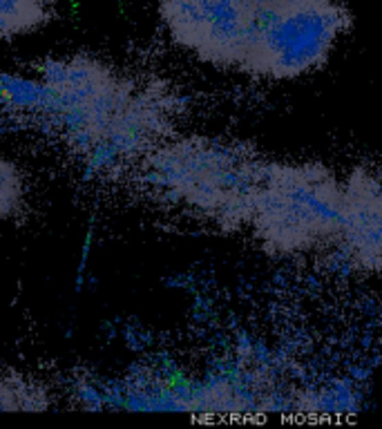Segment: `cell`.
Masks as SVG:
<instances>
[{"label": "cell", "mask_w": 382, "mask_h": 429, "mask_svg": "<svg viewBox=\"0 0 382 429\" xmlns=\"http://www.w3.org/2000/svg\"><path fill=\"white\" fill-rule=\"evenodd\" d=\"M266 161L241 141L181 137L154 146L143 172L150 188L170 204L219 229L244 231Z\"/></svg>", "instance_id": "cell-1"}, {"label": "cell", "mask_w": 382, "mask_h": 429, "mask_svg": "<svg viewBox=\"0 0 382 429\" xmlns=\"http://www.w3.org/2000/svg\"><path fill=\"white\" fill-rule=\"evenodd\" d=\"M65 128L85 143L112 150H145L161 143L166 108L154 94L90 56L54 60L47 69Z\"/></svg>", "instance_id": "cell-2"}, {"label": "cell", "mask_w": 382, "mask_h": 429, "mask_svg": "<svg viewBox=\"0 0 382 429\" xmlns=\"http://www.w3.org/2000/svg\"><path fill=\"white\" fill-rule=\"evenodd\" d=\"M342 222V179L322 161H266L246 231L275 257L333 248Z\"/></svg>", "instance_id": "cell-3"}, {"label": "cell", "mask_w": 382, "mask_h": 429, "mask_svg": "<svg viewBox=\"0 0 382 429\" xmlns=\"http://www.w3.org/2000/svg\"><path fill=\"white\" fill-rule=\"evenodd\" d=\"M351 27L342 0H264L241 72L273 81L322 69Z\"/></svg>", "instance_id": "cell-4"}, {"label": "cell", "mask_w": 382, "mask_h": 429, "mask_svg": "<svg viewBox=\"0 0 382 429\" xmlns=\"http://www.w3.org/2000/svg\"><path fill=\"white\" fill-rule=\"evenodd\" d=\"M264 0H159V21L179 49L241 72Z\"/></svg>", "instance_id": "cell-5"}, {"label": "cell", "mask_w": 382, "mask_h": 429, "mask_svg": "<svg viewBox=\"0 0 382 429\" xmlns=\"http://www.w3.org/2000/svg\"><path fill=\"white\" fill-rule=\"evenodd\" d=\"M333 248L358 273H382V177L378 172L355 168L342 179V222Z\"/></svg>", "instance_id": "cell-6"}, {"label": "cell", "mask_w": 382, "mask_h": 429, "mask_svg": "<svg viewBox=\"0 0 382 429\" xmlns=\"http://www.w3.org/2000/svg\"><path fill=\"white\" fill-rule=\"evenodd\" d=\"M58 0H0V40L36 34L56 19Z\"/></svg>", "instance_id": "cell-7"}, {"label": "cell", "mask_w": 382, "mask_h": 429, "mask_svg": "<svg viewBox=\"0 0 382 429\" xmlns=\"http://www.w3.org/2000/svg\"><path fill=\"white\" fill-rule=\"evenodd\" d=\"M47 407L49 396L36 380L19 373L0 375V411H43Z\"/></svg>", "instance_id": "cell-8"}, {"label": "cell", "mask_w": 382, "mask_h": 429, "mask_svg": "<svg viewBox=\"0 0 382 429\" xmlns=\"http://www.w3.org/2000/svg\"><path fill=\"white\" fill-rule=\"evenodd\" d=\"M27 208V183L21 165L0 154V222L21 217Z\"/></svg>", "instance_id": "cell-9"}]
</instances>
